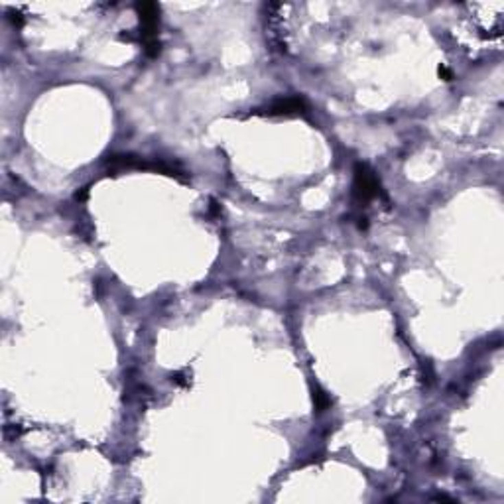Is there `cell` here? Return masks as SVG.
<instances>
[{
	"instance_id": "obj_4",
	"label": "cell",
	"mask_w": 504,
	"mask_h": 504,
	"mask_svg": "<svg viewBox=\"0 0 504 504\" xmlns=\"http://www.w3.org/2000/svg\"><path fill=\"white\" fill-rule=\"evenodd\" d=\"M313 400H315V408H317V412H325L327 408L331 406V398L327 396L325 392H323L319 386H315V390H313Z\"/></svg>"
},
{
	"instance_id": "obj_2",
	"label": "cell",
	"mask_w": 504,
	"mask_h": 504,
	"mask_svg": "<svg viewBox=\"0 0 504 504\" xmlns=\"http://www.w3.org/2000/svg\"><path fill=\"white\" fill-rule=\"evenodd\" d=\"M382 197L386 199L380 179L376 178V174L372 172L367 163H356L355 165V181H353V199L356 205H367L372 199Z\"/></svg>"
},
{
	"instance_id": "obj_5",
	"label": "cell",
	"mask_w": 504,
	"mask_h": 504,
	"mask_svg": "<svg viewBox=\"0 0 504 504\" xmlns=\"http://www.w3.org/2000/svg\"><path fill=\"white\" fill-rule=\"evenodd\" d=\"M439 77H444L445 81H451V79H453V73H451L449 69H445V67H439Z\"/></svg>"
},
{
	"instance_id": "obj_1",
	"label": "cell",
	"mask_w": 504,
	"mask_h": 504,
	"mask_svg": "<svg viewBox=\"0 0 504 504\" xmlns=\"http://www.w3.org/2000/svg\"><path fill=\"white\" fill-rule=\"evenodd\" d=\"M140 16V42L144 44V51L148 58H156L160 54L158 28H160V8L152 2L136 4Z\"/></svg>"
},
{
	"instance_id": "obj_3",
	"label": "cell",
	"mask_w": 504,
	"mask_h": 504,
	"mask_svg": "<svg viewBox=\"0 0 504 504\" xmlns=\"http://www.w3.org/2000/svg\"><path fill=\"white\" fill-rule=\"evenodd\" d=\"M308 104L301 97H286V99H278L270 104L266 108L268 115H276V117H282V115H299V113H306Z\"/></svg>"
}]
</instances>
